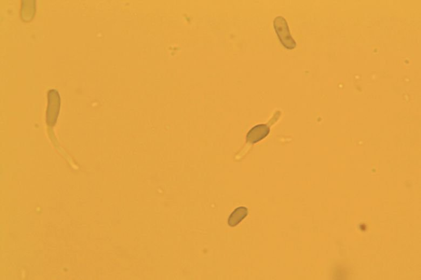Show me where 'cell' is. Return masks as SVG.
<instances>
[{"instance_id": "obj_1", "label": "cell", "mask_w": 421, "mask_h": 280, "mask_svg": "<svg viewBox=\"0 0 421 280\" xmlns=\"http://www.w3.org/2000/svg\"><path fill=\"white\" fill-rule=\"evenodd\" d=\"M273 26L275 33L283 47L287 50L295 49L296 43L290 33L285 19L280 16L275 18L273 21Z\"/></svg>"}, {"instance_id": "obj_2", "label": "cell", "mask_w": 421, "mask_h": 280, "mask_svg": "<svg viewBox=\"0 0 421 280\" xmlns=\"http://www.w3.org/2000/svg\"><path fill=\"white\" fill-rule=\"evenodd\" d=\"M48 97L47 122L49 126H53L56 123L60 112V97L59 92L55 90H50Z\"/></svg>"}, {"instance_id": "obj_3", "label": "cell", "mask_w": 421, "mask_h": 280, "mask_svg": "<svg viewBox=\"0 0 421 280\" xmlns=\"http://www.w3.org/2000/svg\"><path fill=\"white\" fill-rule=\"evenodd\" d=\"M270 131L269 127L265 124H260L253 127L247 135V142L256 144L266 137Z\"/></svg>"}, {"instance_id": "obj_4", "label": "cell", "mask_w": 421, "mask_h": 280, "mask_svg": "<svg viewBox=\"0 0 421 280\" xmlns=\"http://www.w3.org/2000/svg\"><path fill=\"white\" fill-rule=\"evenodd\" d=\"M36 12V2L35 0H23L22 2L21 17L24 21H31Z\"/></svg>"}, {"instance_id": "obj_5", "label": "cell", "mask_w": 421, "mask_h": 280, "mask_svg": "<svg viewBox=\"0 0 421 280\" xmlns=\"http://www.w3.org/2000/svg\"><path fill=\"white\" fill-rule=\"evenodd\" d=\"M248 209L245 206H240L236 208L228 219V225L229 226L234 227L240 224L242 221L248 216Z\"/></svg>"}]
</instances>
